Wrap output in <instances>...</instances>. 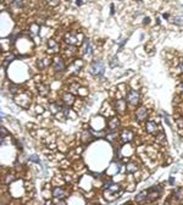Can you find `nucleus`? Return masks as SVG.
<instances>
[{"label":"nucleus","instance_id":"nucleus-5","mask_svg":"<svg viewBox=\"0 0 183 205\" xmlns=\"http://www.w3.org/2000/svg\"><path fill=\"white\" fill-rule=\"evenodd\" d=\"M146 117H148V110H146V107L142 106V107H139V109L136 111V120H137L138 122L144 121Z\"/></svg>","mask_w":183,"mask_h":205},{"label":"nucleus","instance_id":"nucleus-8","mask_svg":"<svg viewBox=\"0 0 183 205\" xmlns=\"http://www.w3.org/2000/svg\"><path fill=\"white\" fill-rule=\"evenodd\" d=\"M65 42H66L67 44H70V45H75V44L78 43V36L72 34V33H67V34L65 36Z\"/></svg>","mask_w":183,"mask_h":205},{"label":"nucleus","instance_id":"nucleus-1","mask_svg":"<svg viewBox=\"0 0 183 205\" xmlns=\"http://www.w3.org/2000/svg\"><path fill=\"white\" fill-rule=\"evenodd\" d=\"M89 72L95 76V77H101L105 72V66L104 62L101 60H95L94 62H92L90 67H89Z\"/></svg>","mask_w":183,"mask_h":205},{"label":"nucleus","instance_id":"nucleus-28","mask_svg":"<svg viewBox=\"0 0 183 205\" xmlns=\"http://www.w3.org/2000/svg\"><path fill=\"white\" fill-rule=\"evenodd\" d=\"M149 22H150V18H149V17H145V18H144V21H143V23H144V24H148Z\"/></svg>","mask_w":183,"mask_h":205},{"label":"nucleus","instance_id":"nucleus-2","mask_svg":"<svg viewBox=\"0 0 183 205\" xmlns=\"http://www.w3.org/2000/svg\"><path fill=\"white\" fill-rule=\"evenodd\" d=\"M139 101H140V94H139V92H138V91H134V89L130 91L128 94H127V103H128L130 105H132V106H136V105H138Z\"/></svg>","mask_w":183,"mask_h":205},{"label":"nucleus","instance_id":"nucleus-34","mask_svg":"<svg viewBox=\"0 0 183 205\" xmlns=\"http://www.w3.org/2000/svg\"><path fill=\"white\" fill-rule=\"evenodd\" d=\"M169 16H170L169 14H164V18H169Z\"/></svg>","mask_w":183,"mask_h":205},{"label":"nucleus","instance_id":"nucleus-3","mask_svg":"<svg viewBox=\"0 0 183 205\" xmlns=\"http://www.w3.org/2000/svg\"><path fill=\"white\" fill-rule=\"evenodd\" d=\"M161 193V187L160 186H152L148 189V201H154L155 199L159 198Z\"/></svg>","mask_w":183,"mask_h":205},{"label":"nucleus","instance_id":"nucleus-12","mask_svg":"<svg viewBox=\"0 0 183 205\" xmlns=\"http://www.w3.org/2000/svg\"><path fill=\"white\" fill-rule=\"evenodd\" d=\"M38 92H39L40 95L47 97V95L49 94V92H50V88H49L47 84H39V85H38Z\"/></svg>","mask_w":183,"mask_h":205},{"label":"nucleus","instance_id":"nucleus-7","mask_svg":"<svg viewBox=\"0 0 183 205\" xmlns=\"http://www.w3.org/2000/svg\"><path fill=\"white\" fill-rule=\"evenodd\" d=\"M53 195L55 197V198H66L67 197V192L66 191H64L63 188H60V187H55L54 188V191H53Z\"/></svg>","mask_w":183,"mask_h":205},{"label":"nucleus","instance_id":"nucleus-33","mask_svg":"<svg viewBox=\"0 0 183 205\" xmlns=\"http://www.w3.org/2000/svg\"><path fill=\"white\" fill-rule=\"evenodd\" d=\"M173 182H175V180H173V177H171V178H170V183L173 184Z\"/></svg>","mask_w":183,"mask_h":205},{"label":"nucleus","instance_id":"nucleus-24","mask_svg":"<svg viewBox=\"0 0 183 205\" xmlns=\"http://www.w3.org/2000/svg\"><path fill=\"white\" fill-rule=\"evenodd\" d=\"M47 2H48V4H49V5H51V6H56V5L59 4L60 0H47Z\"/></svg>","mask_w":183,"mask_h":205},{"label":"nucleus","instance_id":"nucleus-11","mask_svg":"<svg viewBox=\"0 0 183 205\" xmlns=\"http://www.w3.org/2000/svg\"><path fill=\"white\" fill-rule=\"evenodd\" d=\"M137 203H146L148 201V191H142L137 197H136Z\"/></svg>","mask_w":183,"mask_h":205},{"label":"nucleus","instance_id":"nucleus-22","mask_svg":"<svg viewBox=\"0 0 183 205\" xmlns=\"http://www.w3.org/2000/svg\"><path fill=\"white\" fill-rule=\"evenodd\" d=\"M137 170H138V166H137L136 164H130V165L127 166V172H130V173L136 172Z\"/></svg>","mask_w":183,"mask_h":205},{"label":"nucleus","instance_id":"nucleus-9","mask_svg":"<svg viewBox=\"0 0 183 205\" xmlns=\"http://www.w3.org/2000/svg\"><path fill=\"white\" fill-rule=\"evenodd\" d=\"M132 138H133V133L131 131H128V130H125L124 132H122V134H121V139H122V142H124V143L131 142Z\"/></svg>","mask_w":183,"mask_h":205},{"label":"nucleus","instance_id":"nucleus-29","mask_svg":"<svg viewBox=\"0 0 183 205\" xmlns=\"http://www.w3.org/2000/svg\"><path fill=\"white\" fill-rule=\"evenodd\" d=\"M126 42H127V39H124V40H122V42L120 43V45H118V46H120V48H122V46L125 45V43H126Z\"/></svg>","mask_w":183,"mask_h":205},{"label":"nucleus","instance_id":"nucleus-14","mask_svg":"<svg viewBox=\"0 0 183 205\" xmlns=\"http://www.w3.org/2000/svg\"><path fill=\"white\" fill-rule=\"evenodd\" d=\"M120 126V120L117 117H112V119L109 121V128L111 131H116V128Z\"/></svg>","mask_w":183,"mask_h":205},{"label":"nucleus","instance_id":"nucleus-15","mask_svg":"<svg viewBox=\"0 0 183 205\" xmlns=\"http://www.w3.org/2000/svg\"><path fill=\"white\" fill-rule=\"evenodd\" d=\"M63 101L65 103V105H72L73 104V101H75V98H73V95L72 94H70V93H67V94H64L63 95Z\"/></svg>","mask_w":183,"mask_h":205},{"label":"nucleus","instance_id":"nucleus-30","mask_svg":"<svg viewBox=\"0 0 183 205\" xmlns=\"http://www.w3.org/2000/svg\"><path fill=\"white\" fill-rule=\"evenodd\" d=\"M115 14V6H114V4H111V15H114Z\"/></svg>","mask_w":183,"mask_h":205},{"label":"nucleus","instance_id":"nucleus-26","mask_svg":"<svg viewBox=\"0 0 183 205\" xmlns=\"http://www.w3.org/2000/svg\"><path fill=\"white\" fill-rule=\"evenodd\" d=\"M176 122L178 123L179 128H183V119H177V120H176Z\"/></svg>","mask_w":183,"mask_h":205},{"label":"nucleus","instance_id":"nucleus-31","mask_svg":"<svg viewBox=\"0 0 183 205\" xmlns=\"http://www.w3.org/2000/svg\"><path fill=\"white\" fill-rule=\"evenodd\" d=\"M76 4H77L78 6H81V5L83 4V2H82V0H77V2H76Z\"/></svg>","mask_w":183,"mask_h":205},{"label":"nucleus","instance_id":"nucleus-19","mask_svg":"<svg viewBox=\"0 0 183 205\" xmlns=\"http://www.w3.org/2000/svg\"><path fill=\"white\" fill-rule=\"evenodd\" d=\"M125 110H126V103H125V100L120 99L117 101V111L118 112H124Z\"/></svg>","mask_w":183,"mask_h":205},{"label":"nucleus","instance_id":"nucleus-18","mask_svg":"<svg viewBox=\"0 0 183 205\" xmlns=\"http://www.w3.org/2000/svg\"><path fill=\"white\" fill-rule=\"evenodd\" d=\"M61 110H63V106H60L57 103H51V104H50V111H51L53 114L61 112Z\"/></svg>","mask_w":183,"mask_h":205},{"label":"nucleus","instance_id":"nucleus-35","mask_svg":"<svg viewBox=\"0 0 183 205\" xmlns=\"http://www.w3.org/2000/svg\"><path fill=\"white\" fill-rule=\"evenodd\" d=\"M137 2H142V0H137Z\"/></svg>","mask_w":183,"mask_h":205},{"label":"nucleus","instance_id":"nucleus-10","mask_svg":"<svg viewBox=\"0 0 183 205\" xmlns=\"http://www.w3.org/2000/svg\"><path fill=\"white\" fill-rule=\"evenodd\" d=\"M84 54L87 56H90L93 54V46H92V43L89 42V39H84Z\"/></svg>","mask_w":183,"mask_h":205},{"label":"nucleus","instance_id":"nucleus-13","mask_svg":"<svg viewBox=\"0 0 183 205\" xmlns=\"http://www.w3.org/2000/svg\"><path fill=\"white\" fill-rule=\"evenodd\" d=\"M50 62H51V60L49 57H43V59H40V60H38V67L39 69H47L50 65Z\"/></svg>","mask_w":183,"mask_h":205},{"label":"nucleus","instance_id":"nucleus-20","mask_svg":"<svg viewBox=\"0 0 183 205\" xmlns=\"http://www.w3.org/2000/svg\"><path fill=\"white\" fill-rule=\"evenodd\" d=\"M176 26H183V15H178L176 17H173V21H172Z\"/></svg>","mask_w":183,"mask_h":205},{"label":"nucleus","instance_id":"nucleus-17","mask_svg":"<svg viewBox=\"0 0 183 205\" xmlns=\"http://www.w3.org/2000/svg\"><path fill=\"white\" fill-rule=\"evenodd\" d=\"M11 6L15 10H21L23 8V0H12V2H11Z\"/></svg>","mask_w":183,"mask_h":205},{"label":"nucleus","instance_id":"nucleus-27","mask_svg":"<svg viewBox=\"0 0 183 205\" xmlns=\"http://www.w3.org/2000/svg\"><path fill=\"white\" fill-rule=\"evenodd\" d=\"M178 67H179L181 72H183V59H181V60H179V65H178Z\"/></svg>","mask_w":183,"mask_h":205},{"label":"nucleus","instance_id":"nucleus-36","mask_svg":"<svg viewBox=\"0 0 183 205\" xmlns=\"http://www.w3.org/2000/svg\"><path fill=\"white\" fill-rule=\"evenodd\" d=\"M121 2H122V0H121Z\"/></svg>","mask_w":183,"mask_h":205},{"label":"nucleus","instance_id":"nucleus-4","mask_svg":"<svg viewBox=\"0 0 183 205\" xmlns=\"http://www.w3.org/2000/svg\"><path fill=\"white\" fill-rule=\"evenodd\" d=\"M53 67L56 72H63L66 66H65V62H64L63 59H61L60 56H55L53 59Z\"/></svg>","mask_w":183,"mask_h":205},{"label":"nucleus","instance_id":"nucleus-32","mask_svg":"<svg viewBox=\"0 0 183 205\" xmlns=\"http://www.w3.org/2000/svg\"><path fill=\"white\" fill-rule=\"evenodd\" d=\"M178 88H179V91H181V92L183 93V83H181V84L178 85Z\"/></svg>","mask_w":183,"mask_h":205},{"label":"nucleus","instance_id":"nucleus-21","mask_svg":"<svg viewBox=\"0 0 183 205\" xmlns=\"http://www.w3.org/2000/svg\"><path fill=\"white\" fill-rule=\"evenodd\" d=\"M173 197H175V198H176V199L179 201V200L183 198V191H182L181 188H177V189L173 192Z\"/></svg>","mask_w":183,"mask_h":205},{"label":"nucleus","instance_id":"nucleus-25","mask_svg":"<svg viewBox=\"0 0 183 205\" xmlns=\"http://www.w3.org/2000/svg\"><path fill=\"white\" fill-rule=\"evenodd\" d=\"M158 137H159V138H156V139H158L159 142H164V140H165V134H164V133H160Z\"/></svg>","mask_w":183,"mask_h":205},{"label":"nucleus","instance_id":"nucleus-16","mask_svg":"<svg viewBox=\"0 0 183 205\" xmlns=\"http://www.w3.org/2000/svg\"><path fill=\"white\" fill-rule=\"evenodd\" d=\"M48 48L51 51H59V44L54 39H49L48 40Z\"/></svg>","mask_w":183,"mask_h":205},{"label":"nucleus","instance_id":"nucleus-23","mask_svg":"<svg viewBox=\"0 0 183 205\" xmlns=\"http://www.w3.org/2000/svg\"><path fill=\"white\" fill-rule=\"evenodd\" d=\"M29 161H32V162H37V164H40V159H39V156H38V155H30V156H29Z\"/></svg>","mask_w":183,"mask_h":205},{"label":"nucleus","instance_id":"nucleus-6","mask_svg":"<svg viewBox=\"0 0 183 205\" xmlns=\"http://www.w3.org/2000/svg\"><path fill=\"white\" fill-rule=\"evenodd\" d=\"M146 132L148 133H156L158 130H159V126L155 121H148L146 122Z\"/></svg>","mask_w":183,"mask_h":205}]
</instances>
